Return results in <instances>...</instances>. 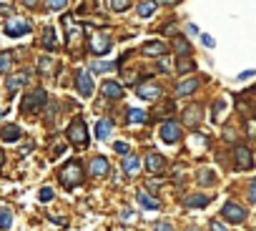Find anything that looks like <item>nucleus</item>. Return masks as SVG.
<instances>
[{
	"label": "nucleus",
	"instance_id": "obj_37",
	"mask_svg": "<svg viewBox=\"0 0 256 231\" xmlns=\"http://www.w3.org/2000/svg\"><path fill=\"white\" fill-rule=\"evenodd\" d=\"M246 136L256 138V118H248V121H246Z\"/></svg>",
	"mask_w": 256,
	"mask_h": 231
},
{
	"label": "nucleus",
	"instance_id": "obj_8",
	"mask_svg": "<svg viewBox=\"0 0 256 231\" xmlns=\"http://www.w3.org/2000/svg\"><path fill=\"white\" fill-rule=\"evenodd\" d=\"M158 136L166 141V144H178L181 141V126L176 121H166L161 128H158Z\"/></svg>",
	"mask_w": 256,
	"mask_h": 231
},
{
	"label": "nucleus",
	"instance_id": "obj_19",
	"mask_svg": "<svg viewBox=\"0 0 256 231\" xmlns=\"http://www.w3.org/2000/svg\"><path fill=\"white\" fill-rule=\"evenodd\" d=\"M110 131H113V121H110V118H100V121L96 124V136H98L100 141H106V138L110 136Z\"/></svg>",
	"mask_w": 256,
	"mask_h": 231
},
{
	"label": "nucleus",
	"instance_id": "obj_22",
	"mask_svg": "<svg viewBox=\"0 0 256 231\" xmlns=\"http://www.w3.org/2000/svg\"><path fill=\"white\" fill-rule=\"evenodd\" d=\"M38 70H40L43 76H53V73L58 70V63H56L53 58H40V60H38Z\"/></svg>",
	"mask_w": 256,
	"mask_h": 231
},
{
	"label": "nucleus",
	"instance_id": "obj_28",
	"mask_svg": "<svg viewBox=\"0 0 256 231\" xmlns=\"http://www.w3.org/2000/svg\"><path fill=\"white\" fill-rule=\"evenodd\" d=\"M13 226V211L10 208H0V228L8 231Z\"/></svg>",
	"mask_w": 256,
	"mask_h": 231
},
{
	"label": "nucleus",
	"instance_id": "obj_27",
	"mask_svg": "<svg viewBox=\"0 0 256 231\" xmlns=\"http://www.w3.org/2000/svg\"><path fill=\"white\" fill-rule=\"evenodd\" d=\"M194 68H196V63H194L188 56H181L178 63H176V70H178V73H191Z\"/></svg>",
	"mask_w": 256,
	"mask_h": 231
},
{
	"label": "nucleus",
	"instance_id": "obj_4",
	"mask_svg": "<svg viewBox=\"0 0 256 231\" xmlns=\"http://www.w3.org/2000/svg\"><path fill=\"white\" fill-rule=\"evenodd\" d=\"M221 218L228 224H241V221H246V208L236 201H226L221 208Z\"/></svg>",
	"mask_w": 256,
	"mask_h": 231
},
{
	"label": "nucleus",
	"instance_id": "obj_14",
	"mask_svg": "<svg viewBox=\"0 0 256 231\" xmlns=\"http://www.w3.org/2000/svg\"><path fill=\"white\" fill-rule=\"evenodd\" d=\"M144 56H151V58H164L166 56V43H161V40H148V43H144Z\"/></svg>",
	"mask_w": 256,
	"mask_h": 231
},
{
	"label": "nucleus",
	"instance_id": "obj_42",
	"mask_svg": "<svg viewBox=\"0 0 256 231\" xmlns=\"http://www.w3.org/2000/svg\"><path fill=\"white\" fill-rule=\"evenodd\" d=\"M158 66H161V70H164V73H168V70H171V60H168V58H161V63H158Z\"/></svg>",
	"mask_w": 256,
	"mask_h": 231
},
{
	"label": "nucleus",
	"instance_id": "obj_24",
	"mask_svg": "<svg viewBox=\"0 0 256 231\" xmlns=\"http://www.w3.org/2000/svg\"><path fill=\"white\" fill-rule=\"evenodd\" d=\"M126 118H128V124H146L148 116H146V110H141V108H131Z\"/></svg>",
	"mask_w": 256,
	"mask_h": 231
},
{
	"label": "nucleus",
	"instance_id": "obj_34",
	"mask_svg": "<svg viewBox=\"0 0 256 231\" xmlns=\"http://www.w3.org/2000/svg\"><path fill=\"white\" fill-rule=\"evenodd\" d=\"M110 8H113L116 13H123V10L131 8V0H110Z\"/></svg>",
	"mask_w": 256,
	"mask_h": 231
},
{
	"label": "nucleus",
	"instance_id": "obj_36",
	"mask_svg": "<svg viewBox=\"0 0 256 231\" xmlns=\"http://www.w3.org/2000/svg\"><path fill=\"white\" fill-rule=\"evenodd\" d=\"M68 6V0H48V8L50 10H63Z\"/></svg>",
	"mask_w": 256,
	"mask_h": 231
},
{
	"label": "nucleus",
	"instance_id": "obj_48",
	"mask_svg": "<svg viewBox=\"0 0 256 231\" xmlns=\"http://www.w3.org/2000/svg\"><path fill=\"white\" fill-rule=\"evenodd\" d=\"M23 3H26L28 8H36V6H38V0H23Z\"/></svg>",
	"mask_w": 256,
	"mask_h": 231
},
{
	"label": "nucleus",
	"instance_id": "obj_12",
	"mask_svg": "<svg viewBox=\"0 0 256 231\" xmlns=\"http://www.w3.org/2000/svg\"><path fill=\"white\" fill-rule=\"evenodd\" d=\"M201 113H204L201 106H188V108L184 110V116H181V118H184V126H188V128H198V124H201V118H204Z\"/></svg>",
	"mask_w": 256,
	"mask_h": 231
},
{
	"label": "nucleus",
	"instance_id": "obj_15",
	"mask_svg": "<svg viewBox=\"0 0 256 231\" xmlns=\"http://www.w3.org/2000/svg\"><path fill=\"white\" fill-rule=\"evenodd\" d=\"M138 171H141V158H138L136 154L123 156V174H126V176H136Z\"/></svg>",
	"mask_w": 256,
	"mask_h": 231
},
{
	"label": "nucleus",
	"instance_id": "obj_26",
	"mask_svg": "<svg viewBox=\"0 0 256 231\" xmlns=\"http://www.w3.org/2000/svg\"><path fill=\"white\" fill-rule=\"evenodd\" d=\"M43 46H46L48 50H56V48H58V40H56V28H46V33H43Z\"/></svg>",
	"mask_w": 256,
	"mask_h": 231
},
{
	"label": "nucleus",
	"instance_id": "obj_45",
	"mask_svg": "<svg viewBox=\"0 0 256 231\" xmlns=\"http://www.w3.org/2000/svg\"><path fill=\"white\" fill-rule=\"evenodd\" d=\"M8 13H13V8H10V6H3V3H0V16H8Z\"/></svg>",
	"mask_w": 256,
	"mask_h": 231
},
{
	"label": "nucleus",
	"instance_id": "obj_10",
	"mask_svg": "<svg viewBox=\"0 0 256 231\" xmlns=\"http://www.w3.org/2000/svg\"><path fill=\"white\" fill-rule=\"evenodd\" d=\"M76 88H78V93L83 98H90L93 96V78H90L88 70H78L76 73Z\"/></svg>",
	"mask_w": 256,
	"mask_h": 231
},
{
	"label": "nucleus",
	"instance_id": "obj_18",
	"mask_svg": "<svg viewBox=\"0 0 256 231\" xmlns=\"http://www.w3.org/2000/svg\"><path fill=\"white\" fill-rule=\"evenodd\" d=\"M164 166H166V161H164L161 154H148V156H146V168H148V174H161Z\"/></svg>",
	"mask_w": 256,
	"mask_h": 231
},
{
	"label": "nucleus",
	"instance_id": "obj_13",
	"mask_svg": "<svg viewBox=\"0 0 256 231\" xmlns=\"http://www.w3.org/2000/svg\"><path fill=\"white\" fill-rule=\"evenodd\" d=\"M88 171H90V176H96V178H103V176H108V171H110V164H108V158H106V156H96V158L90 161Z\"/></svg>",
	"mask_w": 256,
	"mask_h": 231
},
{
	"label": "nucleus",
	"instance_id": "obj_25",
	"mask_svg": "<svg viewBox=\"0 0 256 231\" xmlns=\"http://www.w3.org/2000/svg\"><path fill=\"white\" fill-rule=\"evenodd\" d=\"M28 83V73L23 70V73H18V76H10L8 78V90H18L20 86H26Z\"/></svg>",
	"mask_w": 256,
	"mask_h": 231
},
{
	"label": "nucleus",
	"instance_id": "obj_39",
	"mask_svg": "<svg viewBox=\"0 0 256 231\" xmlns=\"http://www.w3.org/2000/svg\"><path fill=\"white\" fill-rule=\"evenodd\" d=\"M116 154H123V156H128V151H131V148H128V144L126 141H116Z\"/></svg>",
	"mask_w": 256,
	"mask_h": 231
},
{
	"label": "nucleus",
	"instance_id": "obj_21",
	"mask_svg": "<svg viewBox=\"0 0 256 231\" xmlns=\"http://www.w3.org/2000/svg\"><path fill=\"white\" fill-rule=\"evenodd\" d=\"M196 88H198V80L196 78H188V80H184V83L176 86V96H191Z\"/></svg>",
	"mask_w": 256,
	"mask_h": 231
},
{
	"label": "nucleus",
	"instance_id": "obj_49",
	"mask_svg": "<svg viewBox=\"0 0 256 231\" xmlns=\"http://www.w3.org/2000/svg\"><path fill=\"white\" fill-rule=\"evenodd\" d=\"M244 96H248V98H254V100H256V88H251V90H246Z\"/></svg>",
	"mask_w": 256,
	"mask_h": 231
},
{
	"label": "nucleus",
	"instance_id": "obj_47",
	"mask_svg": "<svg viewBox=\"0 0 256 231\" xmlns=\"http://www.w3.org/2000/svg\"><path fill=\"white\" fill-rule=\"evenodd\" d=\"M174 30H176V26H174V23H171V26H166V28H164V33H166V36H174Z\"/></svg>",
	"mask_w": 256,
	"mask_h": 231
},
{
	"label": "nucleus",
	"instance_id": "obj_33",
	"mask_svg": "<svg viewBox=\"0 0 256 231\" xmlns=\"http://www.w3.org/2000/svg\"><path fill=\"white\" fill-rule=\"evenodd\" d=\"M10 63H13V58H10L8 50L0 53V73H8V70H10Z\"/></svg>",
	"mask_w": 256,
	"mask_h": 231
},
{
	"label": "nucleus",
	"instance_id": "obj_30",
	"mask_svg": "<svg viewBox=\"0 0 256 231\" xmlns=\"http://www.w3.org/2000/svg\"><path fill=\"white\" fill-rule=\"evenodd\" d=\"M196 178H198V184H201V186H211V184L216 181V176H214V171H208V168H204V171H198V176H196Z\"/></svg>",
	"mask_w": 256,
	"mask_h": 231
},
{
	"label": "nucleus",
	"instance_id": "obj_43",
	"mask_svg": "<svg viewBox=\"0 0 256 231\" xmlns=\"http://www.w3.org/2000/svg\"><path fill=\"white\" fill-rule=\"evenodd\" d=\"M211 231H228L221 221H211Z\"/></svg>",
	"mask_w": 256,
	"mask_h": 231
},
{
	"label": "nucleus",
	"instance_id": "obj_23",
	"mask_svg": "<svg viewBox=\"0 0 256 231\" xmlns=\"http://www.w3.org/2000/svg\"><path fill=\"white\" fill-rule=\"evenodd\" d=\"M156 8H158L156 0H144V3L138 6V16H141V18H151V16L156 13Z\"/></svg>",
	"mask_w": 256,
	"mask_h": 231
},
{
	"label": "nucleus",
	"instance_id": "obj_11",
	"mask_svg": "<svg viewBox=\"0 0 256 231\" xmlns=\"http://www.w3.org/2000/svg\"><path fill=\"white\" fill-rule=\"evenodd\" d=\"M6 33H8L10 38H20V36L30 33V23L23 20V18H10L8 26H6Z\"/></svg>",
	"mask_w": 256,
	"mask_h": 231
},
{
	"label": "nucleus",
	"instance_id": "obj_17",
	"mask_svg": "<svg viewBox=\"0 0 256 231\" xmlns=\"http://www.w3.org/2000/svg\"><path fill=\"white\" fill-rule=\"evenodd\" d=\"M20 136H23V131L16 124H8V126L0 128V138H3L6 144H16V141H20Z\"/></svg>",
	"mask_w": 256,
	"mask_h": 231
},
{
	"label": "nucleus",
	"instance_id": "obj_3",
	"mask_svg": "<svg viewBox=\"0 0 256 231\" xmlns=\"http://www.w3.org/2000/svg\"><path fill=\"white\" fill-rule=\"evenodd\" d=\"M63 26L68 28V33H66V46H68L70 50L80 48V40H83V28H80V26H76L70 16H66V18H63Z\"/></svg>",
	"mask_w": 256,
	"mask_h": 231
},
{
	"label": "nucleus",
	"instance_id": "obj_20",
	"mask_svg": "<svg viewBox=\"0 0 256 231\" xmlns=\"http://www.w3.org/2000/svg\"><path fill=\"white\" fill-rule=\"evenodd\" d=\"M136 201H138V206H144V208H158V198H154L148 191H138L136 194Z\"/></svg>",
	"mask_w": 256,
	"mask_h": 231
},
{
	"label": "nucleus",
	"instance_id": "obj_1",
	"mask_svg": "<svg viewBox=\"0 0 256 231\" xmlns=\"http://www.w3.org/2000/svg\"><path fill=\"white\" fill-rule=\"evenodd\" d=\"M58 178L63 184V188H76L83 184V166L78 161H68L60 171H58Z\"/></svg>",
	"mask_w": 256,
	"mask_h": 231
},
{
	"label": "nucleus",
	"instance_id": "obj_41",
	"mask_svg": "<svg viewBox=\"0 0 256 231\" xmlns=\"http://www.w3.org/2000/svg\"><path fill=\"white\" fill-rule=\"evenodd\" d=\"M156 231H174V226L168 221H161V224H156Z\"/></svg>",
	"mask_w": 256,
	"mask_h": 231
},
{
	"label": "nucleus",
	"instance_id": "obj_35",
	"mask_svg": "<svg viewBox=\"0 0 256 231\" xmlns=\"http://www.w3.org/2000/svg\"><path fill=\"white\" fill-rule=\"evenodd\" d=\"M38 201H40V204L53 201V188H48V186H46V188H40V191H38Z\"/></svg>",
	"mask_w": 256,
	"mask_h": 231
},
{
	"label": "nucleus",
	"instance_id": "obj_44",
	"mask_svg": "<svg viewBox=\"0 0 256 231\" xmlns=\"http://www.w3.org/2000/svg\"><path fill=\"white\" fill-rule=\"evenodd\" d=\"M256 70H244V73H238V80H246V78H251Z\"/></svg>",
	"mask_w": 256,
	"mask_h": 231
},
{
	"label": "nucleus",
	"instance_id": "obj_5",
	"mask_svg": "<svg viewBox=\"0 0 256 231\" xmlns=\"http://www.w3.org/2000/svg\"><path fill=\"white\" fill-rule=\"evenodd\" d=\"M46 100H48V96H46V90H33V93H28L26 98H23V103H20V110L28 116V113H36L40 106H46Z\"/></svg>",
	"mask_w": 256,
	"mask_h": 231
},
{
	"label": "nucleus",
	"instance_id": "obj_29",
	"mask_svg": "<svg viewBox=\"0 0 256 231\" xmlns=\"http://www.w3.org/2000/svg\"><path fill=\"white\" fill-rule=\"evenodd\" d=\"M174 50H176L178 56H191V46H188L186 38H176V40H174Z\"/></svg>",
	"mask_w": 256,
	"mask_h": 231
},
{
	"label": "nucleus",
	"instance_id": "obj_6",
	"mask_svg": "<svg viewBox=\"0 0 256 231\" xmlns=\"http://www.w3.org/2000/svg\"><path fill=\"white\" fill-rule=\"evenodd\" d=\"M136 96H141L144 100H156V98L161 96V86L148 76L146 80H141V83L136 86Z\"/></svg>",
	"mask_w": 256,
	"mask_h": 231
},
{
	"label": "nucleus",
	"instance_id": "obj_38",
	"mask_svg": "<svg viewBox=\"0 0 256 231\" xmlns=\"http://www.w3.org/2000/svg\"><path fill=\"white\" fill-rule=\"evenodd\" d=\"M161 116H166V118H168V116H174V100H166L161 106Z\"/></svg>",
	"mask_w": 256,
	"mask_h": 231
},
{
	"label": "nucleus",
	"instance_id": "obj_40",
	"mask_svg": "<svg viewBox=\"0 0 256 231\" xmlns=\"http://www.w3.org/2000/svg\"><path fill=\"white\" fill-rule=\"evenodd\" d=\"M248 201H254V204H256V178L248 184Z\"/></svg>",
	"mask_w": 256,
	"mask_h": 231
},
{
	"label": "nucleus",
	"instance_id": "obj_9",
	"mask_svg": "<svg viewBox=\"0 0 256 231\" xmlns=\"http://www.w3.org/2000/svg\"><path fill=\"white\" fill-rule=\"evenodd\" d=\"M108 50H110V36L108 33H93V38H90V53L106 56Z\"/></svg>",
	"mask_w": 256,
	"mask_h": 231
},
{
	"label": "nucleus",
	"instance_id": "obj_32",
	"mask_svg": "<svg viewBox=\"0 0 256 231\" xmlns=\"http://www.w3.org/2000/svg\"><path fill=\"white\" fill-rule=\"evenodd\" d=\"M208 201H211V196H188V198H186V206H198V208H201V206H206Z\"/></svg>",
	"mask_w": 256,
	"mask_h": 231
},
{
	"label": "nucleus",
	"instance_id": "obj_46",
	"mask_svg": "<svg viewBox=\"0 0 256 231\" xmlns=\"http://www.w3.org/2000/svg\"><path fill=\"white\" fill-rule=\"evenodd\" d=\"M201 40H204V46H206V48H211V46H214V38H211V36H204Z\"/></svg>",
	"mask_w": 256,
	"mask_h": 231
},
{
	"label": "nucleus",
	"instance_id": "obj_16",
	"mask_svg": "<svg viewBox=\"0 0 256 231\" xmlns=\"http://www.w3.org/2000/svg\"><path fill=\"white\" fill-rule=\"evenodd\" d=\"M100 90H103V96H106V98H110V100L123 98V86H120V83H116V80H106V83L100 86Z\"/></svg>",
	"mask_w": 256,
	"mask_h": 231
},
{
	"label": "nucleus",
	"instance_id": "obj_7",
	"mask_svg": "<svg viewBox=\"0 0 256 231\" xmlns=\"http://www.w3.org/2000/svg\"><path fill=\"white\" fill-rule=\"evenodd\" d=\"M234 164L238 171H251L254 168V154L246 146H236L234 148Z\"/></svg>",
	"mask_w": 256,
	"mask_h": 231
},
{
	"label": "nucleus",
	"instance_id": "obj_2",
	"mask_svg": "<svg viewBox=\"0 0 256 231\" xmlns=\"http://www.w3.org/2000/svg\"><path fill=\"white\" fill-rule=\"evenodd\" d=\"M68 141L76 148H86L88 146V128H86V121L83 118H73L70 121V126H68Z\"/></svg>",
	"mask_w": 256,
	"mask_h": 231
},
{
	"label": "nucleus",
	"instance_id": "obj_31",
	"mask_svg": "<svg viewBox=\"0 0 256 231\" xmlns=\"http://www.w3.org/2000/svg\"><path fill=\"white\" fill-rule=\"evenodd\" d=\"M113 68H116L113 63H103V60H96V63L90 66V70H93V73H110Z\"/></svg>",
	"mask_w": 256,
	"mask_h": 231
}]
</instances>
